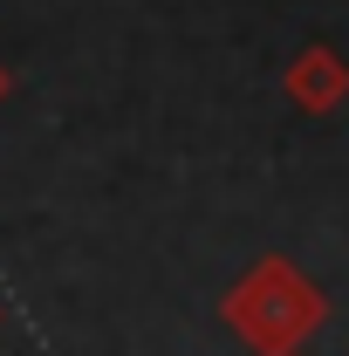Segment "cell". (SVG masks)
Instances as JSON below:
<instances>
[{"mask_svg": "<svg viewBox=\"0 0 349 356\" xmlns=\"http://www.w3.org/2000/svg\"><path fill=\"white\" fill-rule=\"evenodd\" d=\"M219 315L233 322V336H240L254 356H295L308 336L329 322V295H322L295 261L267 254V261H254L233 288H226Z\"/></svg>", "mask_w": 349, "mask_h": 356, "instance_id": "obj_1", "label": "cell"}, {"mask_svg": "<svg viewBox=\"0 0 349 356\" xmlns=\"http://www.w3.org/2000/svg\"><path fill=\"white\" fill-rule=\"evenodd\" d=\"M281 89H288V103L302 110V117H336L349 103V62L336 55V48L308 42L288 69H281Z\"/></svg>", "mask_w": 349, "mask_h": 356, "instance_id": "obj_2", "label": "cell"}, {"mask_svg": "<svg viewBox=\"0 0 349 356\" xmlns=\"http://www.w3.org/2000/svg\"><path fill=\"white\" fill-rule=\"evenodd\" d=\"M0 96H7V69H0Z\"/></svg>", "mask_w": 349, "mask_h": 356, "instance_id": "obj_3", "label": "cell"}, {"mask_svg": "<svg viewBox=\"0 0 349 356\" xmlns=\"http://www.w3.org/2000/svg\"><path fill=\"white\" fill-rule=\"evenodd\" d=\"M295 356H302V350H295Z\"/></svg>", "mask_w": 349, "mask_h": 356, "instance_id": "obj_4", "label": "cell"}]
</instances>
